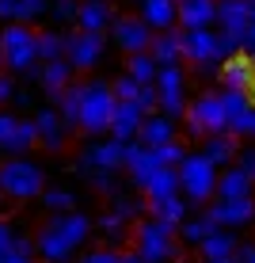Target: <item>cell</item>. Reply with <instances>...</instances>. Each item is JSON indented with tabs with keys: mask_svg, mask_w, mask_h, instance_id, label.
<instances>
[{
	"mask_svg": "<svg viewBox=\"0 0 255 263\" xmlns=\"http://www.w3.org/2000/svg\"><path fill=\"white\" fill-rule=\"evenodd\" d=\"M114 96H111V80H80V126L76 130L103 138L114 115Z\"/></svg>",
	"mask_w": 255,
	"mask_h": 263,
	"instance_id": "6da1fadb",
	"label": "cell"
},
{
	"mask_svg": "<svg viewBox=\"0 0 255 263\" xmlns=\"http://www.w3.org/2000/svg\"><path fill=\"white\" fill-rule=\"evenodd\" d=\"M133 252L145 263H168L179 256V237H175V225H164L156 217H141L133 225Z\"/></svg>",
	"mask_w": 255,
	"mask_h": 263,
	"instance_id": "7a4b0ae2",
	"label": "cell"
},
{
	"mask_svg": "<svg viewBox=\"0 0 255 263\" xmlns=\"http://www.w3.org/2000/svg\"><path fill=\"white\" fill-rule=\"evenodd\" d=\"M42 191H46V172L31 157H8L0 164V195L27 202V198H38Z\"/></svg>",
	"mask_w": 255,
	"mask_h": 263,
	"instance_id": "3957f363",
	"label": "cell"
},
{
	"mask_svg": "<svg viewBox=\"0 0 255 263\" xmlns=\"http://www.w3.org/2000/svg\"><path fill=\"white\" fill-rule=\"evenodd\" d=\"M175 176H179V195H183L190 206H206V202H213L217 168L209 164L202 153H187L183 164L175 168Z\"/></svg>",
	"mask_w": 255,
	"mask_h": 263,
	"instance_id": "277c9868",
	"label": "cell"
},
{
	"mask_svg": "<svg viewBox=\"0 0 255 263\" xmlns=\"http://www.w3.org/2000/svg\"><path fill=\"white\" fill-rule=\"evenodd\" d=\"M187 138L206 141L213 134H225V107H221V92H202L198 99H190L187 111Z\"/></svg>",
	"mask_w": 255,
	"mask_h": 263,
	"instance_id": "5b68a950",
	"label": "cell"
},
{
	"mask_svg": "<svg viewBox=\"0 0 255 263\" xmlns=\"http://www.w3.org/2000/svg\"><path fill=\"white\" fill-rule=\"evenodd\" d=\"M156 115L175 122L179 115L187 111V69L183 65H171V69H156Z\"/></svg>",
	"mask_w": 255,
	"mask_h": 263,
	"instance_id": "8992f818",
	"label": "cell"
},
{
	"mask_svg": "<svg viewBox=\"0 0 255 263\" xmlns=\"http://www.w3.org/2000/svg\"><path fill=\"white\" fill-rule=\"evenodd\" d=\"M0 58H4V69L8 72H27L34 65V31L23 23H8L0 31Z\"/></svg>",
	"mask_w": 255,
	"mask_h": 263,
	"instance_id": "52a82bcc",
	"label": "cell"
},
{
	"mask_svg": "<svg viewBox=\"0 0 255 263\" xmlns=\"http://www.w3.org/2000/svg\"><path fill=\"white\" fill-rule=\"evenodd\" d=\"M107 50V34H84V31H69L65 34V61L72 72H88L103 61Z\"/></svg>",
	"mask_w": 255,
	"mask_h": 263,
	"instance_id": "ba28073f",
	"label": "cell"
},
{
	"mask_svg": "<svg viewBox=\"0 0 255 263\" xmlns=\"http://www.w3.org/2000/svg\"><path fill=\"white\" fill-rule=\"evenodd\" d=\"M31 145H38L34 122L19 119V115H12V111H0V153H8V157H23Z\"/></svg>",
	"mask_w": 255,
	"mask_h": 263,
	"instance_id": "9c48e42d",
	"label": "cell"
},
{
	"mask_svg": "<svg viewBox=\"0 0 255 263\" xmlns=\"http://www.w3.org/2000/svg\"><path fill=\"white\" fill-rule=\"evenodd\" d=\"M202 217L213 229H244V225H251L255 221V198H236V202H209L206 210H202Z\"/></svg>",
	"mask_w": 255,
	"mask_h": 263,
	"instance_id": "30bf717a",
	"label": "cell"
},
{
	"mask_svg": "<svg viewBox=\"0 0 255 263\" xmlns=\"http://www.w3.org/2000/svg\"><path fill=\"white\" fill-rule=\"evenodd\" d=\"M111 39H114V46L122 53H130V58L133 53H149V46H152V31L138 20V15H114Z\"/></svg>",
	"mask_w": 255,
	"mask_h": 263,
	"instance_id": "8fae6325",
	"label": "cell"
},
{
	"mask_svg": "<svg viewBox=\"0 0 255 263\" xmlns=\"http://www.w3.org/2000/svg\"><path fill=\"white\" fill-rule=\"evenodd\" d=\"M217 23V0H179L175 27L179 31H213Z\"/></svg>",
	"mask_w": 255,
	"mask_h": 263,
	"instance_id": "7c38bea8",
	"label": "cell"
},
{
	"mask_svg": "<svg viewBox=\"0 0 255 263\" xmlns=\"http://www.w3.org/2000/svg\"><path fill=\"white\" fill-rule=\"evenodd\" d=\"M217 84H221V92H244L251 96L255 92V65L244 53H236V58L221 61V69H217Z\"/></svg>",
	"mask_w": 255,
	"mask_h": 263,
	"instance_id": "4fadbf2b",
	"label": "cell"
},
{
	"mask_svg": "<svg viewBox=\"0 0 255 263\" xmlns=\"http://www.w3.org/2000/svg\"><path fill=\"white\" fill-rule=\"evenodd\" d=\"M179 53H183V61H190V65H206V61H217V65H221L217 31H183Z\"/></svg>",
	"mask_w": 255,
	"mask_h": 263,
	"instance_id": "5bb4252c",
	"label": "cell"
},
{
	"mask_svg": "<svg viewBox=\"0 0 255 263\" xmlns=\"http://www.w3.org/2000/svg\"><path fill=\"white\" fill-rule=\"evenodd\" d=\"M46 229H53V233H57V237L72 248V252H76V248H84V240H88V237H92V217L80 214V210L53 214L50 221H46Z\"/></svg>",
	"mask_w": 255,
	"mask_h": 263,
	"instance_id": "9a60e30c",
	"label": "cell"
},
{
	"mask_svg": "<svg viewBox=\"0 0 255 263\" xmlns=\"http://www.w3.org/2000/svg\"><path fill=\"white\" fill-rule=\"evenodd\" d=\"M114 23V4L111 0H80L76 8V31L84 34H107Z\"/></svg>",
	"mask_w": 255,
	"mask_h": 263,
	"instance_id": "2e32d148",
	"label": "cell"
},
{
	"mask_svg": "<svg viewBox=\"0 0 255 263\" xmlns=\"http://www.w3.org/2000/svg\"><path fill=\"white\" fill-rule=\"evenodd\" d=\"M31 122H34V134H38V145L46 153H61V149H65L69 130H65V122H61V115L53 111V107H42Z\"/></svg>",
	"mask_w": 255,
	"mask_h": 263,
	"instance_id": "e0dca14e",
	"label": "cell"
},
{
	"mask_svg": "<svg viewBox=\"0 0 255 263\" xmlns=\"http://www.w3.org/2000/svg\"><path fill=\"white\" fill-rule=\"evenodd\" d=\"M141 122H145V115H141V107H138V103H118V107H114V115H111V126H107V138L130 145V141H138Z\"/></svg>",
	"mask_w": 255,
	"mask_h": 263,
	"instance_id": "ac0fdd59",
	"label": "cell"
},
{
	"mask_svg": "<svg viewBox=\"0 0 255 263\" xmlns=\"http://www.w3.org/2000/svg\"><path fill=\"white\" fill-rule=\"evenodd\" d=\"M122 168H126V176H130V183H133V187H141L145 179H149L152 172L160 168L156 149H145V145L130 141V145H126V160H122Z\"/></svg>",
	"mask_w": 255,
	"mask_h": 263,
	"instance_id": "d6986e66",
	"label": "cell"
},
{
	"mask_svg": "<svg viewBox=\"0 0 255 263\" xmlns=\"http://www.w3.org/2000/svg\"><path fill=\"white\" fill-rule=\"evenodd\" d=\"M213 198L217 202H236V198H255V187H251V179L244 176L240 168H225V172H217V187H213Z\"/></svg>",
	"mask_w": 255,
	"mask_h": 263,
	"instance_id": "ffe728a7",
	"label": "cell"
},
{
	"mask_svg": "<svg viewBox=\"0 0 255 263\" xmlns=\"http://www.w3.org/2000/svg\"><path fill=\"white\" fill-rule=\"evenodd\" d=\"M202 157L213 164L217 172H225V168H232L236 164V153H240V141L232 138V134H213V138H206L202 141Z\"/></svg>",
	"mask_w": 255,
	"mask_h": 263,
	"instance_id": "44dd1931",
	"label": "cell"
},
{
	"mask_svg": "<svg viewBox=\"0 0 255 263\" xmlns=\"http://www.w3.org/2000/svg\"><path fill=\"white\" fill-rule=\"evenodd\" d=\"M179 39H183V31H179V27H171V31H164V34H152L149 58L156 61V69L183 65V53H179Z\"/></svg>",
	"mask_w": 255,
	"mask_h": 263,
	"instance_id": "7402d4cb",
	"label": "cell"
},
{
	"mask_svg": "<svg viewBox=\"0 0 255 263\" xmlns=\"http://www.w3.org/2000/svg\"><path fill=\"white\" fill-rule=\"evenodd\" d=\"M171 141H175V122L164 119V115H145V122L138 130V145L160 149V145H171Z\"/></svg>",
	"mask_w": 255,
	"mask_h": 263,
	"instance_id": "603a6c76",
	"label": "cell"
},
{
	"mask_svg": "<svg viewBox=\"0 0 255 263\" xmlns=\"http://www.w3.org/2000/svg\"><path fill=\"white\" fill-rule=\"evenodd\" d=\"M138 20L149 27L152 34H164L175 27V4L171 0H141V15Z\"/></svg>",
	"mask_w": 255,
	"mask_h": 263,
	"instance_id": "cb8c5ba5",
	"label": "cell"
},
{
	"mask_svg": "<svg viewBox=\"0 0 255 263\" xmlns=\"http://www.w3.org/2000/svg\"><path fill=\"white\" fill-rule=\"evenodd\" d=\"M145 202H160V198H171V195H179V176H175V168H156L149 179L138 187Z\"/></svg>",
	"mask_w": 255,
	"mask_h": 263,
	"instance_id": "d4e9b609",
	"label": "cell"
},
{
	"mask_svg": "<svg viewBox=\"0 0 255 263\" xmlns=\"http://www.w3.org/2000/svg\"><path fill=\"white\" fill-rule=\"evenodd\" d=\"M251 23L248 0H217V31L225 34H244V27Z\"/></svg>",
	"mask_w": 255,
	"mask_h": 263,
	"instance_id": "484cf974",
	"label": "cell"
},
{
	"mask_svg": "<svg viewBox=\"0 0 255 263\" xmlns=\"http://www.w3.org/2000/svg\"><path fill=\"white\" fill-rule=\"evenodd\" d=\"M38 84L46 88V96H50V107H53V99H57L65 88L72 84V69H69V61L65 58H57V61H46L38 72Z\"/></svg>",
	"mask_w": 255,
	"mask_h": 263,
	"instance_id": "4316f807",
	"label": "cell"
},
{
	"mask_svg": "<svg viewBox=\"0 0 255 263\" xmlns=\"http://www.w3.org/2000/svg\"><path fill=\"white\" fill-rule=\"evenodd\" d=\"M236 244H240V237L232 229H209V237L198 244V252H202V259H232Z\"/></svg>",
	"mask_w": 255,
	"mask_h": 263,
	"instance_id": "83f0119b",
	"label": "cell"
},
{
	"mask_svg": "<svg viewBox=\"0 0 255 263\" xmlns=\"http://www.w3.org/2000/svg\"><path fill=\"white\" fill-rule=\"evenodd\" d=\"M187 198L183 195H171V198H160V202H149V210H145V217H156V221H164V225H183L187 221Z\"/></svg>",
	"mask_w": 255,
	"mask_h": 263,
	"instance_id": "f1b7e54d",
	"label": "cell"
},
{
	"mask_svg": "<svg viewBox=\"0 0 255 263\" xmlns=\"http://www.w3.org/2000/svg\"><path fill=\"white\" fill-rule=\"evenodd\" d=\"M53 111L61 115V122H65V130L72 134L80 126V80H72V84L53 99Z\"/></svg>",
	"mask_w": 255,
	"mask_h": 263,
	"instance_id": "f546056e",
	"label": "cell"
},
{
	"mask_svg": "<svg viewBox=\"0 0 255 263\" xmlns=\"http://www.w3.org/2000/svg\"><path fill=\"white\" fill-rule=\"evenodd\" d=\"M145 210H149V202H145L141 195H122V191H118V195L111 198V214L118 217V221H126L130 229L145 217Z\"/></svg>",
	"mask_w": 255,
	"mask_h": 263,
	"instance_id": "4dcf8cb0",
	"label": "cell"
},
{
	"mask_svg": "<svg viewBox=\"0 0 255 263\" xmlns=\"http://www.w3.org/2000/svg\"><path fill=\"white\" fill-rule=\"evenodd\" d=\"M34 58L38 65L65 58V31H34Z\"/></svg>",
	"mask_w": 255,
	"mask_h": 263,
	"instance_id": "1f68e13d",
	"label": "cell"
},
{
	"mask_svg": "<svg viewBox=\"0 0 255 263\" xmlns=\"http://www.w3.org/2000/svg\"><path fill=\"white\" fill-rule=\"evenodd\" d=\"M126 77L138 80L141 88H149L152 80H156V61H152L149 53H133V58L126 61Z\"/></svg>",
	"mask_w": 255,
	"mask_h": 263,
	"instance_id": "d6a6232c",
	"label": "cell"
},
{
	"mask_svg": "<svg viewBox=\"0 0 255 263\" xmlns=\"http://www.w3.org/2000/svg\"><path fill=\"white\" fill-rule=\"evenodd\" d=\"M38 198H42V206H46L50 214H69V210H76V195H72L69 187H46Z\"/></svg>",
	"mask_w": 255,
	"mask_h": 263,
	"instance_id": "836d02e7",
	"label": "cell"
},
{
	"mask_svg": "<svg viewBox=\"0 0 255 263\" xmlns=\"http://www.w3.org/2000/svg\"><path fill=\"white\" fill-rule=\"evenodd\" d=\"M209 229H213V225H209L206 217L198 214V217H187V221L179 225V229H175V237L183 240V244H194V248H198V244H202V240L209 237Z\"/></svg>",
	"mask_w": 255,
	"mask_h": 263,
	"instance_id": "e575fe53",
	"label": "cell"
},
{
	"mask_svg": "<svg viewBox=\"0 0 255 263\" xmlns=\"http://www.w3.org/2000/svg\"><path fill=\"white\" fill-rule=\"evenodd\" d=\"M221 107H225V122L236 119V115L251 111L255 107V96H244V92H221Z\"/></svg>",
	"mask_w": 255,
	"mask_h": 263,
	"instance_id": "d590c367",
	"label": "cell"
},
{
	"mask_svg": "<svg viewBox=\"0 0 255 263\" xmlns=\"http://www.w3.org/2000/svg\"><path fill=\"white\" fill-rule=\"evenodd\" d=\"M84 179L92 183V191L103 195V198H114L118 195V172H88Z\"/></svg>",
	"mask_w": 255,
	"mask_h": 263,
	"instance_id": "8d00e7d4",
	"label": "cell"
},
{
	"mask_svg": "<svg viewBox=\"0 0 255 263\" xmlns=\"http://www.w3.org/2000/svg\"><path fill=\"white\" fill-rule=\"evenodd\" d=\"M46 12H50V0H15V23H23V27Z\"/></svg>",
	"mask_w": 255,
	"mask_h": 263,
	"instance_id": "74e56055",
	"label": "cell"
},
{
	"mask_svg": "<svg viewBox=\"0 0 255 263\" xmlns=\"http://www.w3.org/2000/svg\"><path fill=\"white\" fill-rule=\"evenodd\" d=\"M138 92H141V84H138V80H130L126 72H122L118 80H111V96H114V103H133V99H138Z\"/></svg>",
	"mask_w": 255,
	"mask_h": 263,
	"instance_id": "f35d334b",
	"label": "cell"
},
{
	"mask_svg": "<svg viewBox=\"0 0 255 263\" xmlns=\"http://www.w3.org/2000/svg\"><path fill=\"white\" fill-rule=\"evenodd\" d=\"M187 145H179V141H171V145H160L156 149V160H160V168H179L183 164V157H187Z\"/></svg>",
	"mask_w": 255,
	"mask_h": 263,
	"instance_id": "ab89813d",
	"label": "cell"
},
{
	"mask_svg": "<svg viewBox=\"0 0 255 263\" xmlns=\"http://www.w3.org/2000/svg\"><path fill=\"white\" fill-rule=\"evenodd\" d=\"M95 225H99V233H103V237H107V240H111V244H118V240H122V237H126V229H130V225H126V221H118V217H114L111 210H107L103 217H99V221H95Z\"/></svg>",
	"mask_w": 255,
	"mask_h": 263,
	"instance_id": "60d3db41",
	"label": "cell"
},
{
	"mask_svg": "<svg viewBox=\"0 0 255 263\" xmlns=\"http://www.w3.org/2000/svg\"><path fill=\"white\" fill-rule=\"evenodd\" d=\"M76 8H80V0H53L50 12L57 23H76Z\"/></svg>",
	"mask_w": 255,
	"mask_h": 263,
	"instance_id": "b9f144b4",
	"label": "cell"
},
{
	"mask_svg": "<svg viewBox=\"0 0 255 263\" xmlns=\"http://www.w3.org/2000/svg\"><path fill=\"white\" fill-rule=\"evenodd\" d=\"M236 168H240L244 176L251 179V187H255V145H240V153H236Z\"/></svg>",
	"mask_w": 255,
	"mask_h": 263,
	"instance_id": "7bdbcfd3",
	"label": "cell"
},
{
	"mask_svg": "<svg viewBox=\"0 0 255 263\" xmlns=\"http://www.w3.org/2000/svg\"><path fill=\"white\" fill-rule=\"evenodd\" d=\"M80 263H122V252L118 248H92L80 256Z\"/></svg>",
	"mask_w": 255,
	"mask_h": 263,
	"instance_id": "ee69618b",
	"label": "cell"
},
{
	"mask_svg": "<svg viewBox=\"0 0 255 263\" xmlns=\"http://www.w3.org/2000/svg\"><path fill=\"white\" fill-rule=\"evenodd\" d=\"M133 103L141 107V115H156V88H152V84H149V88H141Z\"/></svg>",
	"mask_w": 255,
	"mask_h": 263,
	"instance_id": "f6af8a7d",
	"label": "cell"
},
{
	"mask_svg": "<svg viewBox=\"0 0 255 263\" xmlns=\"http://www.w3.org/2000/svg\"><path fill=\"white\" fill-rule=\"evenodd\" d=\"M12 240H15V229L4 221V217H0V263L12 256Z\"/></svg>",
	"mask_w": 255,
	"mask_h": 263,
	"instance_id": "bcb514c9",
	"label": "cell"
},
{
	"mask_svg": "<svg viewBox=\"0 0 255 263\" xmlns=\"http://www.w3.org/2000/svg\"><path fill=\"white\" fill-rule=\"evenodd\" d=\"M240 53H244L248 61H255V23L244 27V34H240Z\"/></svg>",
	"mask_w": 255,
	"mask_h": 263,
	"instance_id": "7dc6e473",
	"label": "cell"
},
{
	"mask_svg": "<svg viewBox=\"0 0 255 263\" xmlns=\"http://www.w3.org/2000/svg\"><path fill=\"white\" fill-rule=\"evenodd\" d=\"M232 263H255V240H240V244H236Z\"/></svg>",
	"mask_w": 255,
	"mask_h": 263,
	"instance_id": "c3c4849f",
	"label": "cell"
},
{
	"mask_svg": "<svg viewBox=\"0 0 255 263\" xmlns=\"http://www.w3.org/2000/svg\"><path fill=\"white\" fill-rule=\"evenodd\" d=\"M12 96H15V77L12 72H0V107H4Z\"/></svg>",
	"mask_w": 255,
	"mask_h": 263,
	"instance_id": "681fc988",
	"label": "cell"
},
{
	"mask_svg": "<svg viewBox=\"0 0 255 263\" xmlns=\"http://www.w3.org/2000/svg\"><path fill=\"white\" fill-rule=\"evenodd\" d=\"M12 256H34V240L15 233V240H12Z\"/></svg>",
	"mask_w": 255,
	"mask_h": 263,
	"instance_id": "f907efd6",
	"label": "cell"
},
{
	"mask_svg": "<svg viewBox=\"0 0 255 263\" xmlns=\"http://www.w3.org/2000/svg\"><path fill=\"white\" fill-rule=\"evenodd\" d=\"M0 23H15V0H0Z\"/></svg>",
	"mask_w": 255,
	"mask_h": 263,
	"instance_id": "816d5d0a",
	"label": "cell"
},
{
	"mask_svg": "<svg viewBox=\"0 0 255 263\" xmlns=\"http://www.w3.org/2000/svg\"><path fill=\"white\" fill-rule=\"evenodd\" d=\"M217 69H221V65H217V61H206V65H194V72H198V77H202V80L217 77Z\"/></svg>",
	"mask_w": 255,
	"mask_h": 263,
	"instance_id": "f5cc1de1",
	"label": "cell"
},
{
	"mask_svg": "<svg viewBox=\"0 0 255 263\" xmlns=\"http://www.w3.org/2000/svg\"><path fill=\"white\" fill-rule=\"evenodd\" d=\"M122 263H145V259L138 256V252H122Z\"/></svg>",
	"mask_w": 255,
	"mask_h": 263,
	"instance_id": "db71d44e",
	"label": "cell"
},
{
	"mask_svg": "<svg viewBox=\"0 0 255 263\" xmlns=\"http://www.w3.org/2000/svg\"><path fill=\"white\" fill-rule=\"evenodd\" d=\"M4 263H34V256H8Z\"/></svg>",
	"mask_w": 255,
	"mask_h": 263,
	"instance_id": "11a10c76",
	"label": "cell"
},
{
	"mask_svg": "<svg viewBox=\"0 0 255 263\" xmlns=\"http://www.w3.org/2000/svg\"><path fill=\"white\" fill-rule=\"evenodd\" d=\"M248 15H251V23H255V0H248Z\"/></svg>",
	"mask_w": 255,
	"mask_h": 263,
	"instance_id": "9f6ffc18",
	"label": "cell"
},
{
	"mask_svg": "<svg viewBox=\"0 0 255 263\" xmlns=\"http://www.w3.org/2000/svg\"><path fill=\"white\" fill-rule=\"evenodd\" d=\"M202 263H232V259H202Z\"/></svg>",
	"mask_w": 255,
	"mask_h": 263,
	"instance_id": "6f0895ef",
	"label": "cell"
},
{
	"mask_svg": "<svg viewBox=\"0 0 255 263\" xmlns=\"http://www.w3.org/2000/svg\"><path fill=\"white\" fill-rule=\"evenodd\" d=\"M171 4H179V0H171Z\"/></svg>",
	"mask_w": 255,
	"mask_h": 263,
	"instance_id": "680465c9",
	"label": "cell"
},
{
	"mask_svg": "<svg viewBox=\"0 0 255 263\" xmlns=\"http://www.w3.org/2000/svg\"><path fill=\"white\" fill-rule=\"evenodd\" d=\"M0 65H4V58H0Z\"/></svg>",
	"mask_w": 255,
	"mask_h": 263,
	"instance_id": "91938a15",
	"label": "cell"
},
{
	"mask_svg": "<svg viewBox=\"0 0 255 263\" xmlns=\"http://www.w3.org/2000/svg\"><path fill=\"white\" fill-rule=\"evenodd\" d=\"M0 198H4V195H0Z\"/></svg>",
	"mask_w": 255,
	"mask_h": 263,
	"instance_id": "94428289",
	"label": "cell"
},
{
	"mask_svg": "<svg viewBox=\"0 0 255 263\" xmlns=\"http://www.w3.org/2000/svg\"><path fill=\"white\" fill-rule=\"evenodd\" d=\"M251 65H255V61H251Z\"/></svg>",
	"mask_w": 255,
	"mask_h": 263,
	"instance_id": "6125c7cd",
	"label": "cell"
},
{
	"mask_svg": "<svg viewBox=\"0 0 255 263\" xmlns=\"http://www.w3.org/2000/svg\"><path fill=\"white\" fill-rule=\"evenodd\" d=\"M138 4H141V0H138Z\"/></svg>",
	"mask_w": 255,
	"mask_h": 263,
	"instance_id": "be15d7a7",
	"label": "cell"
}]
</instances>
